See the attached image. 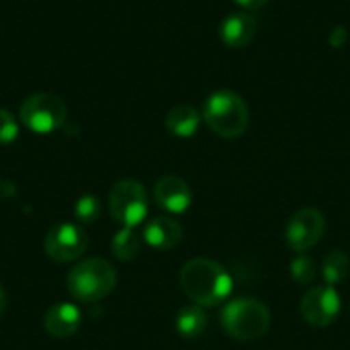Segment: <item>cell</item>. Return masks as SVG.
I'll return each mask as SVG.
<instances>
[{
    "mask_svg": "<svg viewBox=\"0 0 350 350\" xmlns=\"http://www.w3.org/2000/svg\"><path fill=\"white\" fill-rule=\"evenodd\" d=\"M178 281L185 295L201 308H215L224 304L234 289L232 275L226 271L224 265L211 258L189 260L183 267Z\"/></svg>",
    "mask_w": 350,
    "mask_h": 350,
    "instance_id": "cell-1",
    "label": "cell"
},
{
    "mask_svg": "<svg viewBox=\"0 0 350 350\" xmlns=\"http://www.w3.org/2000/svg\"><path fill=\"white\" fill-rule=\"evenodd\" d=\"M203 121L219 137L234 139L246 133L250 125V111L246 100L232 90H215L203 103Z\"/></svg>",
    "mask_w": 350,
    "mask_h": 350,
    "instance_id": "cell-2",
    "label": "cell"
},
{
    "mask_svg": "<svg viewBox=\"0 0 350 350\" xmlns=\"http://www.w3.org/2000/svg\"><path fill=\"white\" fill-rule=\"evenodd\" d=\"M221 328L230 338L250 342L262 338L271 328V310L254 297L230 299L221 310Z\"/></svg>",
    "mask_w": 350,
    "mask_h": 350,
    "instance_id": "cell-3",
    "label": "cell"
},
{
    "mask_svg": "<svg viewBox=\"0 0 350 350\" xmlns=\"http://www.w3.org/2000/svg\"><path fill=\"white\" fill-rule=\"evenodd\" d=\"M117 285V271L105 258L80 260L68 273V291L80 304L105 299Z\"/></svg>",
    "mask_w": 350,
    "mask_h": 350,
    "instance_id": "cell-4",
    "label": "cell"
},
{
    "mask_svg": "<svg viewBox=\"0 0 350 350\" xmlns=\"http://www.w3.org/2000/svg\"><path fill=\"white\" fill-rule=\"evenodd\" d=\"M23 125L39 135L57 131L66 121V103L51 92H35L27 96L18 109Z\"/></svg>",
    "mask_w": 350,
    "mask_h": 350,
    "instance_id": "cell-5",
    "label": "cell"
},
{
    "mask_svg": "<svg viewBox=\"0 0 350 350\" xmlns=\"http://www.w3.org/2000/svg\"><path fill=\"white\" fill-rule=\"evenodd\" d=\"M109 211L123 228H137L148 215V193L142 183L119 180L109 195Z\"/></svg>",
    "mask_w": 350,
    "mask_h": 350,
    "instance_id": "cell-6",
    "label": "cell"
},
{
    "mask_svg": "<svg viewBox=\"0 0 350 350\" xmlns=\"http://www.w3.org/2000/svg\"><path fill=\"white\" fill-rule=\"evenodd\" d=\"M88 248V234L80 224L64 221L53 226L45 240H43V250L47 258L53 262H74L78 260Z\"/></svg>",
    "mask_w": 350,
    "mask_h": 350,
    "instance_id": "cell-7",
    "label": "cell"
},
{
    "mask_svg": "<svg viewBox=\"0 0 350 350\" xmlns=\"http://www.w3.org/2000/svg\"><path fill=\"white\" fill-rule=\"evenodd\" d=\"M326 232V217L316 207H304L295 211L285 226V242L293 252H308L314 248Z\"/></svg>",
    "mask_w": 350,
    "mask_h": 350,
    "instance_id": "cell-8",
    "label": "cell"
},
{
    "mask_svg": "<svg viewBox=\"0 0 350 350\" xmlns=\"http://www.w3.org/2000/svg\"><path fill=\"white\" fill-rule=\"evenodd\" d=\"M342 310L340 293L336 287L330 285H316L312 287L299 304L301 318L314 328H328L332 326Z\"/></svg>",
    "mask_w": 350,
    "mask_h": 350,
    "instance_id": "cell-9",
    "label": "cell"
},
{
    "mask_svg": "<svg viewBox=\"0 0 350 350\" xmlns=\"http://www.w3.org/2000/svg\"><path fill=\"white\" fill-rule=\"evenodd\" d=\"M154 199H156L158 207H162L168 213L178 215V213H185L191 207L193 193H191V187L183 178L168 174V176H162L156 183Z\"/></svg>",
    "mask_w": 350,
    "mask_h": 350,
    "instance_id": "cell-10",
    "label": "cell"
},
{
    "mask_svg": "<svg viewBox=\"0 0 350 350\" xmlns=\"http://www.w3.org/2000/svg\"><path fill=\"white\" fill-rule=\"evenodd\" d=\"M82 326V312L76 304H55L43 316V328L53 338H70Z\"/></svg>",
    "mask_w": 350,
    "mask_h": 350,
    "instance_id": "cell-11",
    "label": "cell"
},
{
    "mask_svg": "<svg viewBox=\"0 0 350 350\" xmlns=\"http://www.w3.org/2000/svg\"><path fill=\"white\" fill-rule=\"evenodd\" d=\"M256 35V18L250 12H232L219 25L221 41L232 49L246 47Z\"/></svg>",
    "mask_w": 350,
    "mask_h": 350,
    "instance_id": "cell-12",
    "label": "cell"
},
{
    "mask_svg": "<svg viewBox=\"0 0 350 350\" xmlns=\"http://www.w3.org/2000/svg\"><path fill=\"white\" fill-rule=\"evenodd\" d=\"M183 240V226L172 217H154L144 228V242L156 250H172Z\"/></svg>",
    "mask_w": 350,
    "mask_h": 350,
    "instance_id": "cell-13",
    "label": "cell"
},
{
    "mask_svg": "<svg viewBox=\"0 0 350 350\" xmlns=\"http://www.w3.org/2000/svg\"><path fill=\"white\" fill-rule=\"evenodd\" d=\"M201 125V113L191 105H176L166 115V129L176 137H193Z\"/></svg>",
    "mask_w": 350,
    "mask_h": 350,
    "instance_id": "cell-14",
    "label": "cell"
},
{
    "mask_svg": "<svg viewBox=\"0 0 350 350\" xmlns=\"http://www.w3.org/2000/svg\"><path fill=\"white\" fill-rule=\"evenodd\" d=\"M176 332L183 338H199L205 330H207V314L203 312L201 306L193 304V306H185L178 314H176Z\"/></svg>",
    "mask_w": 350,
    "mask_h": 350,
    "instance_id": "cell-15",
    "label": "cell"
},
{
    "mask_svg": "<svg viewBox=\"0 0 350 350\" xmlns=\"http://www.w3.org/2000/svg\"><path fill=\"white\" fill-rule=\"evenodd\" d=\"M111 250L113 256L121 262H129L137 258L142 250V238L137 236L135 228H121L111 240Z\"/></svg>",
    "mask_w": 350,
    "mask_h": 350,
    "instance_id": "cell-16",
    "label": "cell"
},
{
    "mask_svg": "<svg viewBox=\"0 0 350 350\" xmlns=\"http://www.w3.org/2000/svg\"><path fill=\"white\" fill-rule=\"evenodd\" d=\"M350 273V258L347 256V252L342 250H332L324 262H322V279H324V285H330V287H336L340 285Z\"/></svg>",
    "mask_w": 350,
    "mask_h": 350,
    "instance_id": "cell-17",
    "label": "cell"
},
{
    "mask_svg": "<svg viewBox=\"0 0 350 350\" xmlns=\"http://www.w3.org/2000/svg\"><path fill=\"white\" fill-rule=\"evenodd\" d=\"M289 273H291V279L301 285V287H308L314 283L316 279V262L306 256V254H299L291 265H289Z\"/></svg>",
    "mask_w": 350,
    "mask_h": 350,
    "instance_id": "cell-18",
    "label": "cell"
},
{
    "mask_svg": "<svg viewBox=\"0 0 350 350\" xmlns=\"http://www.w3.org/2000/svg\"><path fill=\"white\" fill-rule=\"evenodd\" d=\"M100 215V201L94 195H84L76 201L74 205V219L82 226V224H92L96 221Z\"/></svg>",
    "mask_w": 350,
    "mask_h": 350,
    "instance_id": "cell-19",
    "label": "cell"
},
{
    "mask_svg": "<svg viewBox=\"0 0 350 350\" xmlns=\"http://www.w3.org/2000/svg\"><path fill=\"white\" fill-rule=\"evenodd\" d=\"M16 137H18V123L6 109H0V146H8Z\"/></svg>",
    "mask_w": 350,
    "mask_h": 350,
    "instance_id": "cell-20",
    "label": "cell"
},
{
    "mask_svg": "<svg viewBox=\"0 0 350 350\" xmlns=\"http://www.w3.org/2000/svg\"><path fill=\"white\" fill-rule=\"evenodd\" d=\"M12 195H16V187L8 180H0V199L12 197Z\"/></svg>",
    "mask_w": 350,
    "mask_h": 350,
    "instance_id": "cell-21",
    "label": "cell"
},
{
    "mask_svg": "<svg viewBox=\"0 0 350 350\" xmlns=\"http://www.w3.org/2000/svg\"><path fill=\"white\" fill-rule=\"evenodd\" d=\"M240 6H244V8H248V10H258V8H262L269 0H236Z\"/></svg>",
    "mask_w": 350,
    "mask_h": 350,
    "instance_id": "cell-22",
    "label": "cell"
},
{
    "mask_svg": "<svg viewBox=\"0 0 350 350\" xmlns=\"http://www.w3.org/2000/svg\"><path fill=\"white\" fill-rule=\"evenodd\" d=\"M4 310H6V293H4V289L0 287V316L4 314Z\"/></svg>",
    "mask_w": 350,
    "mask_h": 350,
    "instance_id": "cell-23",
    "label": "cell"
}]
</instances>
